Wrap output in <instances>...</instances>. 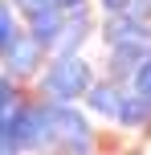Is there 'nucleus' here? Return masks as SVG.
I'll return each instance as SVG.
<instances>
[{
  "label": "nucleus",
  "instance_id": "f257e3e1",
  "mask_svg": "<svg viewBox=\"0 0 151 155\" xmlns=\"http://www.w3.org/2000/svg\"><path fill=\"white\" fill-rule=\"evenodd\" d=\"M106 45H110L114 65H119L123 74L135 78L139 65L151 57V29L139 21L135 12H127V16H110V21H106Z\"/></svg>",
  "mask_w": 151,
  "mask_h": 155
},
{
  "label": "nucleus",
  "instance_id": "f03ea898",
  "mask_svg": "<svg viewBox=\"0 0 151 155\" xmlns=\"http://www.w3.org/2000/svg\"><path fill=\"white\" fill-rule=\"evenodd\" d=\"M90 90H94V74H90V61H82L78 53L49 61V70L41 74V94L49 98V106H70Z\"/></svg>",
  "mask_w": 151,
  "mask_h": 155
},
{
  "label": "nucleus",
  "instance_id": "7ed1b4c3",
  "mask_svg": "<svg viewBox=\"0 0 151 155\" xmlns=\"http://www.w3.org/2000/svg\"><path fill=\"white\" fill-rule=\"evenodd\" d=\"M49 118H53V139H61L70 147V155H90V127L78 110L49 106Z\"/></svg>",
  "mask_w": 151,
  "mask_h": 155
},
{
  "label": "nucleus",
  "instance_id": "20e7f679",
  "mask_svg": "<svg viewBox=\"0 0 151 155\" xmlns=\"http://www.w3.org/2000/svg\"><path fill=\"white\" fill-rule=\"evenodd\" d=\"M29 25H33V33H29V37L37 41V45H57V41H61V33H65L61 8H45V12L29 16Z\"/></svg>",
  "mask_w": 151,
  "mask_h": 155
},
{
  "label": "nucleus",
  "instance_id": "39448f33",
  "mask_svg": "<svg viewBox=\"0 0 151 155\" xmlns=\"http://www.w3.org/2000/svg\"><path fill=\"white\" fill-rule=\"evenodd\" d=\"M123 106H127V94L119 86H94L90 90V110L102 118H123Z\"/></svg>",
  "mask_w": 151,
  "mask_h": 155
},
{
  "label": "nucleus",
  "instance_id": "423d86ee",
  "mask_svg": "<svg viewBox=\"0 0 151 155\" xmlns=\"http://www.w3.org/2000/svg\"><path fill=\"white\" fill-rule=\"evenodd\" d=\"M37 57H41V45H37L33 37H21V45L8 49L4 61H8V70H12V74H29V70H37Z\"/></svg>",
  "mask_w": 151,
  "mask_h": 155
},
{
  "label": "nucleus",
  "instance_id": "0eeeda50",
  "mask_svg": "<svg viewBox=\"0 0 151 155\" xmlns=\"http://www.w3.org/2000/svg\"><path fill=\"white\" fill-rule=\"evenodd\" d=\"M86 29H90V21H86V12H78L74 21H65V33H61V41H57V53L61 57H74V45H82L86 41Z\"/></svg>",
  "mask_w": 151,
  "mask_h": 155
},
{
  "label": "nucleus",
  "instance_id": "6e6552de",
  "mask_svg": "<svg viewBox=\"0 0 151 155\" xmlns=\"http://www.w3.org/2000/svg\"><path fill=\"white\" fill-rule=\"evenodd\" d=\"M147 118H151V102H143L139 94H127V106H123L119 123L123 127H139V123H147Z\"/></svg>",
  "mask_w": 151,
  "mask_h": 155
},
{
  "label": "nucleus",
  "instance_id": "1a4fd4ad",
  "mask_svg": "<svg viewBox=\"0 0 151 155\" xmlns=\"http://www.w3.org/2000/svg\"><path fill=\"white\" fill-rule=\"evenodd\" d=\"M21 37H25V33L16 29V21H12V8L4 4V8H0V45H4V53L21 45Z\"/></svg>",
  "mask_w": 151,
  "mask_h": 155
},
{
  "label": "nucleus",
  "instance_id": "9d476101",
  "mask_svg": "<svg viewBox=\"0 0 151 155\" xmlns=\"http://www.w3.org/2000/svg\"><path fill=\"white\" fill-rule=\"evenodd\" d=\"M131 82H135V94H139V98H143V102H151V57L139 65V74L131 78Z\"/></svg>",
  "mask_w": 151,
  "mask_h": 155
},
{
  "label": "nucleus",
  "instance_id": "9b49d317",
  "mask_svg": "<svg viewBox=\"0 0 151 155\" xmlns=\"http://www.w3.org/2000/svg\"><path fill=\"white\" fill-rule=\"evenodd\" d=\"M16 8H25L29 16H37V12H45V8H57V0H16Z\"/></svg>",
  "mask_w": 151,
  "mask_h": 155
},
{
  "label": "nucleus",
  "instance_id": "f8f14e48",
  "mask_svg": "<svg viewBox=\"0 0 151 155\" xmlns=\"http://www.w3.org/2000/svg\"><path fill=\"white\" fill-rule=\"evenodd\" d=\"M0 98H4V114H12V110H21V106H16V90H12V82H8V78L0 82Z\"/></svg>",
  "mask_w": 151,
  "mask_h": 155
},
{
  "label": "nucleus",
  "instance_id": "ddd939ff",
  "mask_svg": "<svg viewBox=\"0 0 151 155\" xmlns=\"http://www.w3.org/2000/svg\"><path fill=\"white\" fill-rule=\"evenodd\" d=\"M102 8H106L110 16H127V12H131V0H102Z\"/></svg>",
  "mask_w": 151,
  "mask_h": 155
},
{
  "label": "nucleus",
  "instance_id": "4468645a",
  "mask_svg": "<svg viewBox=\"0 0 151 155\" xmlns=\"http://www.w3.org/2000/svg\"><path fill=\"white\" fill-rule=\"evenodd\" d=\"M86 0H57V8H82Z\"/></svg>",
  "mask_w": 151,
  "mask_h": 155
}]
</instances>
